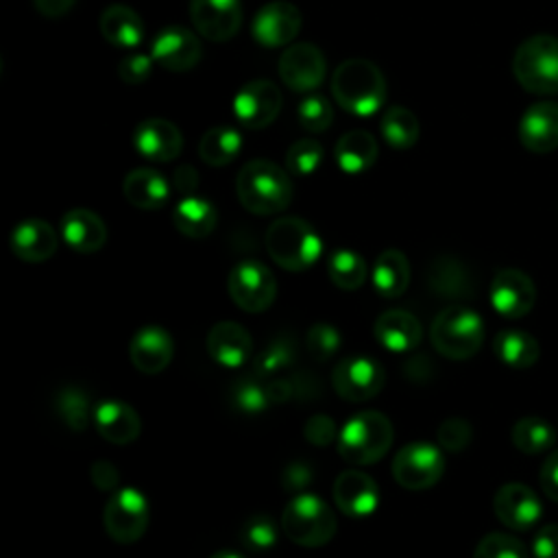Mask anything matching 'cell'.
<instances>
[{
  "label": "cell",
  "instance_id": "1",
  "mask_svg": "<svg viewBox=\"0 0 558 558\" xmlns=\"http://www.w3.org/2000/svg\"><path fill=\"white\" fill-rule=\"evenodd\" d=\"M235 192L244 209L257 216H272L292 203L290 172L270 159L246 161L235 179Z\"/></svg>",
  "mask_w": 558,
  "mask_h": 558
},
{
  "label": "cell",
  "instance_id": "2",
  "mask_svg": "<svg viewBox=\"0 0 558 558\" xmlns=\"http://www.w3.org/2000/svg\"><path fill=\"white\" fill-rule=\"evenodd\" d=\"M331 94L344 111L353 116H373L386 100V78L373 61L353 57L333 70Z\"/></svg>",
  "mask_w": 558,
  "mask_h": 558
},
{
  "label": "cell",
  "instance_id": "3",
  "mask_svg": "<svg viewBox=\"0 0 558 558\" xmlns=\"http://www.w3.org/2000/svg\"><path fill=\"white\" fill-rule=\"evenodd\" d=\"M264 242L270 259L288 272H303L312 268L323 253L320 235L299 216L277 218L266 229Z\"/></svg>",
  "mask_w": 558,
  "mask_h": 558
},
{
  "label": "cell",
  "instance_id": "4",
  "mask_svg": "<svg viewBox=\"0 0 558 558\" xmlns=\"http://www.w3.org/2000/svg\"><path fill=\"white\" fill-rule=\"evenodd\" d=\"M395 429L390 418L377 410H364L353 414L338 434V453L344 462L366 466L379 462L390 449Z\"/></svg>",
  "mask_w": 558,
  "mask_h": 558
},
{
  "label": "cell",
  "instance_id": "5",
  "mask_svg": "<svg viewBox=\"0 0 558 558\" xmlns=\"http://www.w3.org/2000/svg\"><path fill=\"white\" fill-rule=\"evenodd\" d=\"M429 340L442 357L469 360L484 342V320L466 305H447L432 320Z\"/></svg>",
  "mask_w": 558,
  "mask_h": 558
},
{
  "label": "cell",
  "instance_id": "6",
  "mask_svg": "<svg viewBox=\"0 0 558 558\" xmlns=\"http://www.w3.org/2000/svg\"><path fill=\"white\" fill-rule=\"evenodd\" d=\"M512 74L530 94H558V37L541 33L521 41L512 57Z\"/></svg>",
  "mask_w": 558,
  "mask_h": 558
},
{
  "label": "cell",
  "instance_id": "7",
  "mask_svg": "<svg viewBox=\"0 0 558 558\" xmlns=\"http://www.w3.org/2000/svg\"><path fill=\"white\" fill-rule=\"evenodd\" d=\"M338 521L329 504L312 493H299L281 512V532L301 547H323L336 534Z\"/></svg>",
  "mask_w": 558,
  "mask_h": 558
},
{
  "label": "cell",
  "instance_id": "8",
  "mask_svg": "<svg viewBox=\"0 0 558 558\" xmlns=\"http://www.w3.org/2000/svg\"><path fill=\"white\" fill-rule=\"evenodd\" d=\"M150 521V506L142 490L133 486L116 488L102 508V525L111 541L131 545L140 541Z\"/></svg>",
  "mask_w": 558,
  "mask_h": 558
},
{
  "label": "cell",
  "instance_id": "9",
  "mask_svg": "<svg viewBox=\"0 0 558 558\" xmlns=\"http://www.w3.org/2000/svg\"><path fill=\"white\" fill-rule=\"evenodd\" d=\"M227 292L240 310L259 314L272 305L277 296V279L262 262L244 259L229 270Z\"/></svg>",
  "mask_w": 558,
  "mask_h": 558
},
{
  "label": "cell",
  "instance_id": "10",
  "mask_svg": "<svg viewBox=\"0 0 558 558\" xmlns=\"http://www.w3.org/2000/svg\"><path fill=\"white\" fill-rule=\"evenodd\" d=\"M445 473V456L438 445L414 440L403 445L392 460V477L408 490H425Z\"/></svg>",
  "mask_w": 558,
  "mask_h": 558
},
{
  "label": "cell",
  "instance_id": "11",
  "mask_svg": "<svg viewBox=\"0 0 558 558\" xmlns=\"http://www.w3.org/2000/svg\"><path fill=\"white\" fill-rule=\"evenodd\" d=\"M386 384L384 366L371 355L342 357L331 371V386L340 399L362 403L381 392Z\"/></svg>",
  "mask_w": 558,
  "mask_h": 558
},
{
  "label": "cell",
  "instance_id": "12",
  "mask_svg": "<svg viewBox=\"0 0 558 558\" xmlns=\"http://www.w3.org/2000/svg\"><path fill=\"white\" fill-rule=\"evenodd\" d=\"M277 72L286 87H290L292 92L307 94L320 87V83L325 81L327 61L318 46L299 41V44H290L281 52L277 61Z\"/></svg>",
  "mask_w": 558,
  "mask_h": 558
},
{
  "label": "cell",
  "instance_id": "13",
  "mask_svg": "<svg viewBox=\"0 0 558 558\" xmlns=\"http://www.w3.org/2000/svg\"><path fill=\"white\" fill-rule=\"evenodd\" d=\"M281 111V92L268 78H255L240 87L233 98L235 120L251 131L266 129Z\"/></svg>",
  "mask_w": 558,
  "mask_h": 558
},
{
  "label": "cell",
  "instance_id": "14",
  "mask_svg": "<svg viewBox=\"0 0 558 558\" xmlns=\"http://www.w3.org/2000/svg\"><path fill=\"white\" fill-rule=\"evenodd\" d=\"M301 31V11L288 0L266 2L253 17V39L266 48H279L294 41Z\"/></svg>",
  "mask_w": 558,
  "mask_h": 558
},
{
  "label": "cell",
  "instance_id": "15",
  "mask_svg": "<svg viewBox=\"0 0 558 558\" xmlns=\"http://www.w3.org/2000/svg\"><path fill=\"white\" fill-rule=\"evenodd\" d=\"M493 510L508 530L527 532L538 523L543 504L530 486L521 482H508L497 488L493 497Z\"/></svg>",
  "mask_w": 558,
  "mask_h": 558
},
{
  "label": "cell",
  "instance_id": "16",
  "mask_svg": "<svg viewBox=\"0 0 558 558\" xmlns=\"http://www.w3.org/2000/svg\"><path fill=\"white\" fill-rule=\"evenodd\" d=\"M490 305L504 318L525 316L536 301V288L530 275L519 268H501L490 281Z\"/></svg>",
  "mask_w": 558,
  "mask_h": 558
},
{
  "label": "cell",
  "instance_id": "17",
  "mask_svg": "<svg viewBox=\"0 0 558 558\" xmlns=\"http://www.w3.org/2000/svg\"><path fill=\"white\" fill-rule=\"evenodd\" d=\"M150 57L170 72H187L196 68L203 57L201 39L185 26H166L161 28L153 44Z\"/></svg>",
  "mask_w": 558,
  "mask_h": 558
},
{
  "label": "cell",
  "instance_id": "18",
  "mask_svg": "<svg viewBox=\"0 0 558 558\" xmlns=\"http://www.w3.org/2000/svg\"><path fill=\"white\" fill-rule=\"evenodd\" d=\"M190 17L205 39L227 41L242 26V4L240 0H190Z\"/></svg>",
  "mask_w": 558,
  "mask_h": 558
},
{
  "label": "cell",
  "instance_id": "19",
  "mask_svg": "<svg viewBox=\"0 0 558 558\" xmlns=\"http://www.w3.org/2000/svg\"><path fill=\"white\" fill-rule=\"evenodd\" d=\"M336 508L353 519L371 517L379 506V486L364 471H342L331 488Z\"/></svg>",
  "mask_w": 558,
  "mask_h": 558
},
{
  "label": "cell",
  "instance_id": "20",
  "mask_svg": "<svg viewBox=\"0 0 558 558\" xmlns=\"http://www.w3.org/2000/svg\"><path fill=\"white\" fill-rule=\"evenodd\" d=\"M519 142L525 150L545 155L558 148V102L541 100L530 105L517 126Z\"/></svg>",
  "mask_w": 558,
  "mask_h": 558
},
{
  "label": "cell",
  "instance_id": "21",
  "mask_svg": "<svg viewBox=\"0 0 558 558\" xmlns=\"http://www.w3.org/2000/svg\"><path fill=\"white\" fill-rule=\"evenodd\" d=\"M135 150L148 161H172L181 155L183 135L179 126L166 118H146L133 131Z\"/></svg>",
  "mask_w": 558,
  "mask_h": 558
},
{
  "label": "cell",
  "instance_id": "22",
  "mask_svg": "<svg viewBox=\"0 0 558 558\" xmlns=\"http://www.w3.org/2000/svg\"><path fill=\"white\" fill-rule=\"evenodd\" d=\"M174 355V342L172 336L157 325L142 327L133 333L129 344V357L133 366L144 375H157L161 373Z\"/></svg>",
  "mask_w": 558,
  "mask_h": 558
},
{
  "label": "cell",
  "instance_id": "23",
  "mask_svg": "<svg viewBox=\"0 0 558 558\" xmlns=\"http://www.w3.org/2000/svg\"><path fill=\"white\" fill-rule=\"evenodd\" d=\"M9 246L17 259L39 264L57 253L59 238L50 222L41 218H26L13 227Z\"/></svg>",
  "mask_w": 558,
  "mask_h": 558
},
{
  "label": "cell",
  "instance_id": "24",
  "mask_svg": "<svg viewBox=\"0 0 558 558\" xmlns=\"http://www.w3.org/2000/svg\"><path fill=\"white\" fill-rule=\"evenodd\" d=\"M207 353L220 366L240 368L253 353V338L240 323L220 320L207 333Z\"/></svg>",
  "mask_w": 558,
  "mask_h": 558
},
{
  "label": "cell",
  "instance_id": "25",
  "mask_svg": "<svg viewBox=\"0 0 558 558\" xmlns=\"http://www.w3.org/2000/svg\"><path fill=\"white\" fill-rule=\"evenodd\" d=\"M94 427L111 445H131L142 434V418L126 401L107 399L94 408Z\"/></svg>",
  "mask_w": 558,
  "mask_h": 558
},
{
  "label": "cell",
  "instance_id": "26",
  "mask_svg": "<svg viewBox=\"0 0 558 558\" xmlns=\"http://www.w3.org/2000/svg\"><path fill=\"white\" fill-rule=\"evenodd\" d=\"M61 238L72 251L81 255H89L105 246L107 227L96 211L85 207H74L65 211L61 218Z\"/></svg>",
  "mask_w": 558,
  "mask_h": 558
},
{
  "label": "cell",
  "instance_id": "27",
  "mask_svg": "<svg viewBox=\"0 0 558 558\" xmlns=\"http://www.w3.org/2000/svg\"><path fill=\"white\" fill-rule=\"evenodd\" d=\"M373 333L381 347L395 353H405L416 349L423 338L418 318L405 310L381 312L373 325Z\"/></svg>",
  "mask_w": 558,
  "mask_h": 558
},
{
  "label": "cell",
  "instance_id": "28",
  "mask_svg": "<svg viewBox=\"0 0 558 558\" xmlns=\"http://www.w3.org/2000/svg\"><path fill=\"white\" fill-rule=\"evenodd\" d=\"M124 198L137 209H161L170 198V185L161 172L153 168H135L122 181Z\"/></svg>",
  "mask_w": 558,
  "mask_h": 558
},
{
  "label": "cell",
  "instance_id": "29",
  "mask_svg": "<svg viewBox=\"0 0 558 558\" xmlns=\"http://www.w3.org/2000/svg\"><path fill=\"white\" fill-rule=\"evenodd\" d=\"M100 35L116 48H135L144 39V22L126 4H111L100 13Z\"/></svg>",
  "mask_w": 558,
  "mask_h": 558
},
{
  "label": "cell",
  "instance_id": "30",
  "mask_svg": "<svg viewBox=\"0 0 558 558\" xmlns=\"http://www.w3.org/2000/svg\"><path fill=\"white\" fill-rule=\"evenodd\" d=\"M373 288L384 299L401 296L410 286V262L403 251L386 248L377 255L371 270Z\"/></svg>",
  "mask_w": 558,
  "mask_h": 558
},
{
  "label": "cell",
  "instance_id": "31",
  "mask_svg": "<svg viewBox=\"0 0 558 558\" xmlns=\"http://www.w3.org/2000/svg\"><path fill=\"white\" fill-rule=\"evenodd\" d=\"M377 153H379L377 140L368 131H362V129L344 133L336 142V148H333L336 163L347 174L366 172L375 163Z\"/></svg>",
  "mask_w": 558,
  "mask_h": 558
},
{
  "label": "cell",
  "instance_id": "32",
  "mask_svg": "<svg viewBox=\"0 0 558 558\" xmlns=\"http://www.w3.org/2000/svg\"><path fill=\"white\" fill-rule=\"evenodd\" d=\"M172 222L181 235L201 240V238H207L216 229L218 211L207 198L192 194V196H183L174 205Z\"/></svg>",
  "mask_w": 558,
  "mask_h": 558
},
{
  "label": "cell",
  "instance_id": "33",
  "mask_svg": "<svg viewBox=\"0 0 558 558\" xmlns=\"http://www.w3.org/2000/svg\"><path fill=\"white\" fill-rule=\"evenodd\" d=\"M493 351L499 362L517 371L534 366L541 357L538 340L521 329H501L493 340Z\"/></svg>",
  "mask_w": 558,
  "mask_h": 558
},
{
  "label": "cell",
  "instance_id": "34",
  "mask_svg": "<svg viewBox=\"0 0 558 558\" xmlns=\"http://www.w3.org/2000/svg\"><path fill=\"white\" fill-rule=\"evenodd\" d=\"M242 150V135L229 124H216L203 133L198 142V155L207 166L222 168L231 163Z\"/></svg>",
  "mask_w": 558,
  "mask_h": 558
},
{
  "label": "cell",
  "instance_id": "35",
  "mask_svg": "<svg viewBox=\"0 0 558 558\" xmlns=\"http://www.w3.org/2000/svg\"><path fill=\"white\" fill-rule=\"evenodd\" d=\"M379 131H381L388 146L405 150V148H412L418 142L421 124H418V118L408 107L392 105L384 111L381 122H379Z\"/></svg>",
  "mask_w": 558,
  "mask_h": 558
},
{
  "label": "cell",
  "instance_id": "36",
  "mask_svg": "<svg viewBox=\"0 0 558 558\" xmlns=\"http://www.w3.org/2000/svg\"><path fill=\"white\" fill-rule=\"evenodd\" d=\"M510 440L514 445V449H519L521 453L534 456L547 449H554L556 445V432L554 427L541 418V416H523L512 425L510 432Z\"/></svg>",
  "mask_w": 558,
  "mask_h": 558
},
{
  "label": "cell",
  "instance_id": "37",
  "mask_svg": "<svg viewBox=\"0 0 558 558\" xmlns=\"http://www.w3.org/2000/svg\"><path fill=\"white\" fill-rule=\"evenodd\" d=\"M52 408H54V414L63 421V425L70 427L72 432H83L89 425V421H94L92 401L87 392L76 386H65L57 390L52 399Z\"/></svg>",
  "mask_w": 558,
  "mask_h": 558
},
{
  "label": "cell",
  "instance_id": "38",
  "mask_svg": "<svg viewBox=\"0 0 558 558\" xmlns=\"http://www.w3.org/2000/svg\"><path fill=\"white\" fill-rule=\"evenodd\" d=\"M327 272L336 288L340 290H357L366 281L368 266L357 251L336 248L327 259Z\"/></svg>",
  "mask_w": 558,
  "mask_h": 558
},
{
  "label": "cell",
  "instance_id": "39",
  "mask_svg": "<svg viewBox=\"0 0 558 558\" xmlns=\"http://www.w3.org/2000/svg\"><path fill=\"white\" fill-rule=\"evenodd\" d=\"M229 403L242 414H259L270 405V399L266 386H262L255 377H242L231 384Z\"/></svg>",
  "mask_w": 558,
  "mask_h": 558
},
{
  "label": "cell",
  "instance_id": "40",
  "mask_svg": "<svg viewBox=\"0 0 558 558\" xmlns=\"http://www.w3.org/2000/svg\"><path fill=\"white\" fill-rule=\"evenodd\" d=\"M279 532H277V523L272 521L270 514H251L242 530H240V543L248 549V551H268L277 545Z\"/></svg>",
  "mask_w": 558,
  "mask_h": 558
},
{
  "label": "cell",
  "instance_id": "41",
  "mask_svg": "<svg viewBox=\"0 0 558 558\" xmlns=\"http://www.w3.org/2000/svg\"><path fill=\"white\" fill-rule=\"evenodd\" d=\"M429 286L434 292L445 296H460L469 294L466 290V272L456 259L442 257L429 270Z\"/></svg>",
  "mask_w": 558,
  "mask_h": 558
},
{
  "label": "cell",
  "instance_id": "42",
  "mask_svg": "<svg viewBox=\"0 0 558 558\" xmlns=\"http://www.w3.org/2000/svg\"><path fill=\"white\" fill-rule=\"evenodd\" d=\"M294 353H296V351H294L292 338H286V336L275 338V340L268 342V344L264 347V351L255 357L253 375H257V377H270V375L283 371L286 366L292 364Z\"/></svg>",
  "mask_w": 558,
  "mask_h": 558
},
{
  "label": "cell",
  "instance_id": "43",
  "mask_svg": "<svg viewBox=\"0 0 558 558\" xmlns=\"http://www.w3.org/2000/svg\"><path fill=\"white\" fill-rule=\"evenodd\" d=\"M323 161V146L316 140L303 137L290 144L286 153V170L294 177H310Z\"/></svg>",
  "mask_w": 558,
  "mask_h": 558
},
{
  "label": "cell",
  "instance_id": "44",
  "mask_svg": "<svg viewBox=\"0 0 558 558\" xmlns=\"http://www.w3.org/2000/svg\"><path fill=\"white\" fill-rule=\"evenodd\" d=\"M473 558H530V551L514 534L490 532L475 545Z\"/></svg>",
  "mask_w": 558,
  "mask_h": 558
},
{
  "label": "cell",
  "instance_id": "45",
  "mask_svg": "<svg viewBox=\"0 0 558 558\" xmlns=\"http://www.w3.org/2000/svg\"><path fill=\"white\" fill-rule=\"evenodd\" d=\"M296 118L299 124L310 131V133H323L331 126L333 120V109L329 105V100L320 94H310L305 96L299 107H296Z\"/></svg>",
  "mask_w": 558,
  "mask_h": 558
},
{
  "label": "cell",
  "instance_id": "46",
  "mask_svg": "<svg viewBox=\"0 0 558 558\" xmlns=\"http://www.w3.org/2000/svg\"><path fill=\"white\" fill-rule=\"evenodd\" d=\"M305 349L316 362H327L340 349V333L329 323H314L305 333Z\"/></svg>",
  "mask_w": 558,
  "mask_h": 558
},
{
  "label": "cell",
  "instance_id": "47",
  "mask_svg": "<svg viewBox=\"0 0 558 558\" xmlns=\"http://www.w3.org/2000/svg\"><path fill=\"white\" fill-rule=\"evenodd\" d=\"M471 438H473V427L466 418H460V416L445 418L436 429L438 447L451 453L464 451L471 445Z\"/></svg>",
  "mask_w": 558,
  "mask_h": 558
},
{
  "label": "cell",
  "instance_id": "48",
  "mask_svg": "<svg viewBox=\"0 0 558 558\" xmlns=\"http://www.w3.org/2000/svg\"><path fill=\"white\" fill-rule=\"evenodd\" d=\"M153 57L142 52H129L118 63V76L129 85L144 83L153 72Z\"/></svg>",
  "mask_w": 558,
  "mask_h": 558
},
{
  "label": "cell",
  "instance_id": "49",
  "mask_svg": "<svg viewBox=\"0 0 558 558\" xmlns=\"http://www.w3.org/2000/svg\"><path fill=\"white\" fill-rule=\"evenodd\" d=\"M338 427L336 421L327 414H314L307 418L305 427H303V436L307 442L316 445V447H329L331 442H338Z\"/></svg>",
  "mask_w": 558,
  "mask_h": 558
},
{
  "label": "cell",
  "instance_id": "50",
  "mask_svg": "<svg viewBox=\"0 0 558 558\" xmlns=\"http://www.w3.org/2000/svg\"><path fill=\"white\" fill-rule=\"evenodd\" d=\"M312 477H314V469L307 460H292L281 471V486L283 490L299 495V490H303L312 482Z\"/></svg>",
  "mask_w": 558,
  "mask_h": 558
},
{
  "label": "cell",
  "instance_id": "51",
  "mask_svg": "<svg viewBox=\"0 0 558 558\" xmlns=\"http://www.w3.org/2000/svg\"><path fill=\"white\" fill-rule=\"evenodd\" d=\"M532 556L534 558H558V523L543 525L532 536Z\"/></svg>",
  "mask_w": 558,
  "mask_h": 558
},
{
  "label": "cell",
  "instance_id": "52",
  "mask_svg": "<svg viewBox=\"0 0 558 558\" xmlns=\"http://www.w3.org/2000/svg\"><path fill=\"white\" fill-rule=\"evenodd\" d=\"M538 482H541L545 497H549L551 501L558 504V447L551 449L549 456L545 458V462L538 471Z\"/></svg>",
  "mask_w": 558,
  "mask_h": 558
},
{
  "label": "cell",
  "instance_id": "53",
  "mask_svg": "<svg viewBox=\"0 0 558 558\" xmlns=\"http://www.w3.org/2000/svg\"><path fill=\"white\" fill-rule=\"evenodd\" d=\"M89 477L98 490H116L120 482V473L109 460H96L89 466Z\"/></svg>",
  "mask_w": 558,
  "mask_h": 558
},
{
  "label": "cell",
  "instance_id": "54",
  "mask_svg": "<svg viewBox=\"0 0 558 558\" xmlns=\"http://www.w3.org/2000/svg\"><path fill=\"white\" fill-rule=\"evenodd\" d=\"M172 183H174V190H177V192H181V194H185V196H192V194L196 192V187H198V172H196V168H192V166H187V163L179 166V168L174 170Z\"/></svg>",
  "mask_w": 558,
  "mask_h": 558
},
{
  "label": "cell",
  "instance_id": "55",
  "mask_svg": "<svg viewBox=\"0 0 558 558\" xmlns=\"http://www.w3.org/2000/svg\"><path fill=\"white\" fill-rule=\"evenodd\" d=\"M74 4H76V0H33L35 11L41 13L44 17H50V20H57V17L65 15Z\"/></svg>",
  "mask_w": 558,
  "mask_h": 558
},
{
  "label": "cell",
  "instance_id": "56",
  "mask_svg": "<svg viewBox=\"0 0 558 558\" xmlns=\"http://www.w3.org/2000/svg\"><path fill=\"white\" fill-rule=\"evenodd\" d=\"M209 558H244V556L240 551H233V549H218Z\"/></svg>",
  "mask_w": 558,
  "mask_h": 558
}]
</instances>
